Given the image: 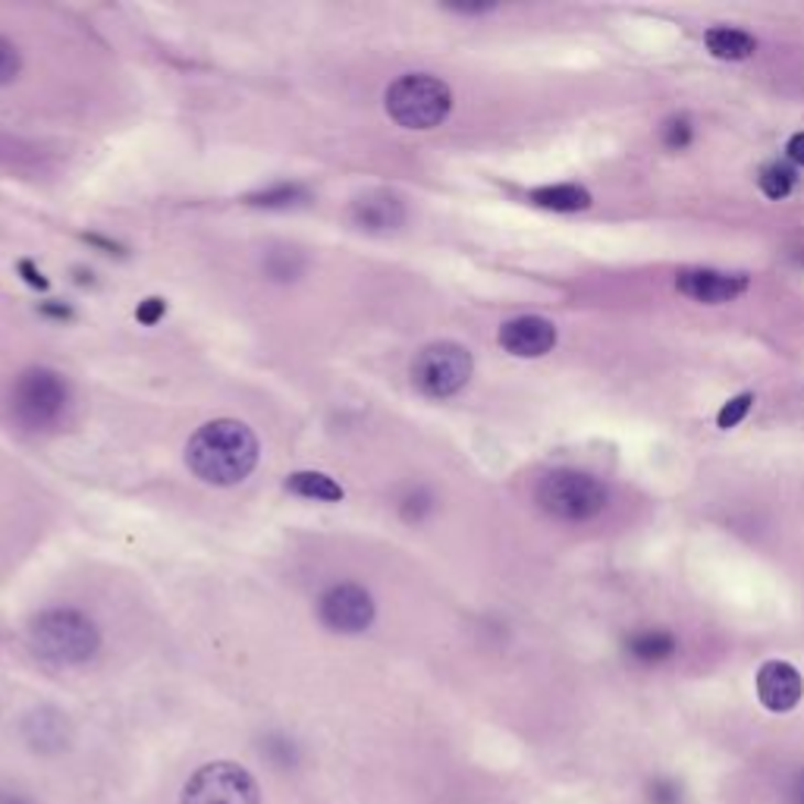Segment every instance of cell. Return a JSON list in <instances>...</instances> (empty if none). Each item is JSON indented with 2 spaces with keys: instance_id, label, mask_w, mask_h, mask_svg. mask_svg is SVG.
Returning <instances> with one entry per match:
<instances>
[{
  "instance_id": "obj_1",
  "label": "cell",
  "mask_w": 804,
  "mask_h": 804,
  "mask_svg": "<svg viewBox=\"0 0 804 804\" xmlns=\"http://www.w3.org/2000/svg\"><path fill=\"white\" fill-rule=\"evenodd\" d=\"M261 446L249 424L217 419L202 424L186 444V466L195 478L214 487H233L246 481L258 466Z\"/></svg>"
},
{
  "instance_id": "obj_2",
  "label": "cell",
  "mask_w": 804,
  "mask_h": 804,
  "mask_svg": "<svg viewBox=\"0 0 804 804\" xmlns=\"http://www.w3.org/2000/svg\"><path fill=\"white\" fill-rule=\"evenodd\" d=\"M29 641L44 660L73 666V663H85L98 654L101 632L79 610L57 607V610H44L42 616H35V622L29 629Z\"/></svg>"
},
{
  "instance_id": "obj_3",
  "label": "cell",
  "mask_w": 804,
  "mask_h": 804,
  "mask_svg": "<svg viewBox=\"0 0 804 804\" xmlns=\"http://www.w3.org/2000/svg\"><path fill=\"white\" fill-rule=\"evenodd\" d=\"M537 507L559 522H591L607 509V487L588 471L578 468H553L534 490Z\"/></svg>"
},
{
  "instance_id": "obj_4",
  "label": "cell",
  "mask_w": 804,
  "mask_h": 804,
  "mask_svg": "<svg viewBox=\"0 0 804 804\" xmlns=\"http://www.w3.org/2000/svg\"><path fill=\"white\" fill-rule=\"evenodd\" d=\"M387 113L405 129H434L453 110V91L444 79L427 73H409L387 88Z\"/></svg>"
},
{
  "instance_id": "obj_5",
  "label": "cell",
  "mask_w": 804,
  "mask_h": 804,
  "mask_svg": "<svg viewBox=\"0 0 804 804\" xmlns=\"http://www.w3.org/2000/svg\"><path fill=\"white\" fill-rule=\"evenodd\" d=\"M69 402V387L66 381L51 371V368H29L22 371L13 393H10V412L13 419L29 427V431H44L51 424L61 422Z\"/></svg>"
},
{
  "instance_id": "obj_6",
  "label": "cell",
  "mask_w": 804,
  "mask_h": 804,
  "mask_svg": "<svg viewBox=\"0 0 804 804\" xmlns=\"http://www.w3.org/2000/svg\"><path fill=\"white\" fill-rule=\"evenodd\" d=\"M471 352L459 343H431L412 361V383L431 400H446L456 396L471 378Z\"/></svg>"
},
{
  "instance_id": "obj_7",
  "label": "cell",
  "mask_w": 804,
  "mask_h": 804,
  "mask_svg": "<svg viewBox=\"0 0 804 804\" xmlns=\"http://www.w3.org/2000/svg\"><path fill=\"white\" fill-rule=\"evenodd\" d=\"M180 804H261V789L246 767L214 761L192 773Z\"/></svg>"
},
{
  "instance_id": "obj_8",
  "label": "cell",
  "mask_w": 804,
  "mask_h": 804,
  "mask_svg": "<svg viewBox=\"0 0 804 804\" xmlns=\"http://www.w3.org/2000/svg\"><path fill=\"white\" fill-rule=\"evenodd\" d=\"M320 622L339 635H359L374 622V600L356 582H337L318 600Z\"/></svg>"
},
{
  "instance_id": "obj_9",
  "label": "cell",
  "mask_w": 804,
  "mask_h": 804,
  "mask_svg": "<svg viewBox=\"0 0 804 804\" xmlns=\"http://www.w3.org/2000/svg\"><path fill=\"white\" fill-rule=\"evenodd\" d=\"M500 346L509 356L519 359H541L556 346V327L553 320L541 318V315H522V318L507 320L500 327Z\"/></svg>"
},
{
  "instance_id": "obj_10",
  "label": "cell",
  "mask_w": 804,
  "mask_h": 804,
  "mask_svg": "<svg viewBox=\"0 0 804 804\" xmlns=\"http://www.w3.org/2000/svg\"><path fill=\"white\" fill-rule=\"evenodd\" d=\"M676 290L682 296L704 302V305H722V302L739 298L748 290V276L722 274L710 268H688L676 276Z\"/></svg>"
},
{
  "instance_id": "obj_11",
  "label": "cell",
  "mask_w": 804,
  "mask_h": 804,
  "mask_svg": "<svg viewBox=\"0 0 804 804\" xmlns=\"http://www.w3.org/2000/svg\"><path fill=\"white\" fill-rule=\"evenodd\" d=\"M804 695V678L802 673L785 663V660H770L763 663L761 673H758V698L767 710L773 714H789L798 707V700Z\"/></svg>"
},
{
  "instance_id": "obj_12",
  "label": "cell",
  "mask_w": 804,
  "mask_h": 804,
  "mask_svg": "<svg viewBox=\"0 0 804 804\" xmlns=\"http://www.w3.org/2000/svg\"><path fill=\"white\" fill-rule=\"evenodd\" d=\"M352 220L359 224L361 230H396L405 224V205H402L400 195L393 192H368L352 202Z\"/></svg>"
},
{
  "instance_id": "obj_13",
  "label": "cell",
  "mask_w": 804,
  "mask_h": 804,
  "mask_svg": "<svg viewBox=\"0 0 804 804\" xmlns=\"http://www.w3.org/2000/svg\"><path fill=\"white\" fill-rule=\"evenodd\" d=\"M676 635L666 632V629H641V632H632L626 638V654L635 663H644V666H656V663L670 660L676 654Z\"/></svg>"
},
{
  "instance_id": "obj_14",
  "label": "cell",
  "mask_w": 804,
  "mask_h": 804,
  "mask_svg": "<svg viewBox=\"0 0 804 804\" xmlns=\"http://www.w3.org/2000/svg\"><path fill=\"white\" fill-rule=\"evenodd\" d=\"M704 44L720 61H748L758 51V39L748 35V32H741V29H732V25H714V29H707Z\"/></svg>"
},
{
  "instance_id": "obj_15",
  "label": "cell",
  "mask_w": 804,
  "mask_h": 804,
  "mask_svg": "<svg viewBox=\"0 0 804 804\" xmlns=\"http://www.w3.org/2000/svg\"><path fill=\"white\" fill-rule=\"evenodd\" d=\"M531 202L537 208H547V211H585L591 208V192L575 186V183H559V186H541V189L531 192Z\"/></svg>"
},
{
  "instance_id": "obj_16",
  "label": "cell",
  "mask_w": 804,
  "mask_h": 804,
  "mask_svg": "<svg viewBox=\"0 0 804 804\" xmlns=\"http://www.w3.org/2000/svg\"><path fill=\"white\" fill-rule=\"evenodd\" d=\"M286 490L305 500H318V503H339L346 497V490L324 471H296L286 478Z\"/></svg>"
},
{
  "instance_id": "obj_17",
  "label": "cell",
  "mask_w": 804,
  "mask_h": 804,
  "mask_svg": "<svg viewBox=\"0 0 804 804\" xmlns=\"http://www.w3.org/2000/svg\"><path fill=\"white\" fill-rule=\"evenodd\" d=\"M758 186H761L767 198H785L789 192L795 189V170L783 164V161H770V164L761 167Z\"/></svg>"
},
{
  "instance_id": "obj_18",
  "label": "cell",
  "mask_w": 804,
  "mask_h": 804,
  "mask_svg": "<svg viewBox=\"0 0 804 804\" xmlns=\"http://www.w3.org/2000/svg\"><path fill=\"white\" fill-rule=\"evenodd\" d=\"M264 268H268V274L274 280H296L305 271V258L296 249H280V252L268 254Z\"/></svg>"
},
{
  "instance_id": "obj_19",
  "label": "cell",
  "mask_w": 804,
  "mask_h": 804,
  "mask_svg": "<svg viewBox=\"0 0 804 804\" xmlns=\"http://www.w3.org/2000/svg\"><path fill=\"white\" fill-rule=\"evenodd\" d=\"M298 198H305V189L302 186H293V183H280L274 189H264V192H254L249 195L246 202L249 205H264V208H283V205H293Z\"/></svg>"
},
{
  "instance_id": "obj_20",
  "label": "cell",
  "mask_w": 804,
  "mask_h": 804,
  "mask_svg": "<svg viewBox=\"0 0 804 804\" xmlns=\"http://www.w3.org/2000/svg\"><path fill=\"white\" fill-rule=\"evenodd\" d=\"M754 405V393H741L736 400H729L722 405L720 412H717V424H720L722 431H729V427H736V424L748 415V409Z\"/></svg>"
},
{
  "instance_id": "obj_21",
  "label": "cell",
  "mask_w": 804,
  "mask_h": 804,
  "mask_svg": "<svg viewBox=\"0 0 804 804\" xmlns=\"http://www.w3.org/2000/svg\"><path fill=\"white\" fill-rule=\"evenodd\" d=\"M17 73H20V51L7 39H0V85L17 79Z\"/></svg>"
},
{
  "instance_id": "obj_22",
  "label": "cell",
  "mask_w": 804,
  "mask_h": 804,
  "mask_svg": "<svg viewBox=\"0 0 804 804\" xmlns=\"http://www.w3.org/2000/svg\"><path fill=\"white\" fill-rule=\"evenodd\" d=\"M651 804H682V789L673 780H654L648 789Z\"/></svg>"
},
{
  "instance_id": "obj_23",
  "label": "cell",
  "mask_w": 804,
  "mask_h": 804,
  "mask_svg": "<svg viewBox=\"0 0 804 804\" xmlns=\"http://www.w3.org/2000/svg\"><path fill=\"white\" fill-rule=\"evenodd\" d=\"M164 315H167V302H164V298H157V296H151V298H145V302H139V308H135V318L142 320L145 327H154V324L164 318Z\"/></svg>"
},
{
  "instance_id": "obj_24",
  "label": "cell",
  "mask_w": 804,
  "mask_h": 804,
  "mask_svg": "<svg viewBox=\"0 0 804 804\" xmlns=\"http://www.w3.org/2000/svg\"><path fill=\"white\" fill-rule=\"evenodd\" d=\"M663 142H666L670 149H685V145L692 142V127H688L685 120L666 123V129H663Z\"/></svg>"
},
{
  "instance_id": "obj_25",
  "label": "cell",
  "mask_w": 804,
  "mask_h": 804,
  "mask_svg": "<svg viewBox=\"0 0 804 804\" xmlns=\"http://www.w3.org/2000/svg\"><path fill=\"white\" fill-rule=\"evenodd\" d=\"M20 274L22 280L29 283V286H35V290H47V280H44V274L29 261V258H22L20 261Z\"/></svg>"
},
{
  "instance_id": "obj_26",
  "label": "cell",
  "mask_w": 804,
  "mask_h": 804,
  "mask_svg": "<svg viewBox=\"0 0 804 804\" xmlns=\"http://www.w3.org/2000/svg\"><path fill=\"white\" fill-rule=\"evenodd\" d=\"M785 151H789V157H792V161H795L798 167H804V132H795V135L789 139Z\"/></svg>"
},
{
  "instance_id": "obj_27",
  "label": "cell",
  "mask_w": 804,
  "mask_h": 804,
  "mask_svg": "<svg viewBox=\"0 0 804 804\" xmlns=\"http://www.w3.org/2000/svg\"><path fill=\"white\" fill-rule=\"evenodd\" d=\"M789 798H792V804H804V770L795 776V783L789 789Z\"/></svg>"
},
{
  "instance_id": "obj_28",
  "label": "cell",
  "mask_w": 804,
  "mask_h": 804,
  "mask_svg": "<svg viewBox=\"0 0 804 804\" xmlns=\"http://www.w3.org/2000/svg\"><path fill=\"white\" fill-rule=\"evenodd\" d=\"M42 312H44V315H51V318H61V320L73 318V312H69L66 305H44Z\"/></svg>"
},
{
  "instance_id": "obj_29",
  "label": "cell",
  "mask_w": 804,
  "mask_h": 804,
  "mask_svg": "<svg viewBox=\"0 0 804 804\" xmlns=\"http://www.w3.org/2000/svg\"><path fill=\"white\" fill-rule=\"evenodd\" d=\"M0 804H29L22 795H17V792H0Z\"/></svg>"
}]
</instances>
